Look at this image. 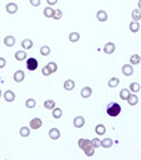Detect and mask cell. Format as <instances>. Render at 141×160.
I'll use <instances>...</instances> for the list:
<instances>
[{
  "label": "cell",
  "instance_id": "6da1fadb",
  "mask_svg": "<svg viewBox=\"0 0 141 160\" xmlns=\"http://www.w3.org/2000/svg\"><path fill=\"white\" fill-rule=\"evenodd\" d=\"M107 114L111 117H116L121 114V105L118 103H109L107 107Z\"/></svg>",
  "mask_w": 141,
  "mask_h": 160
},
{
  "label": "cell",
  "instance_id": "7a4b0ae2",
  "mask_svg": "<svg viewBox=\"0 0 141 160\" xmlns=\"http://www.w3.org/2000/svg\"><path fill=\"white\" fill-rule=\"evenodd\" d=\"M27 70L28 71H36L39 68V63H38V60L35 58H28L27 59Z\"/></svg>",
  "mask_w": 141,
  "mask_h": 160
},
{
  "label": "cell",
  "instance_id": "3957f363",
  "mask_svg": "<svg viewBox=\"0 0 141 160\" xmlns=\"http://www.w3.org/2000/svg\"><path fill=\"white\" fill-rule=\"evenodd\" d=\"M41 125H43V122H41L40 117H33V119L29 122L31 129H39V128H41Z\"/></svg>",
  "mask_w": 141,
  "mask_h": 160
},
{
  "label": "cell",
  "instance_id": "277c9868",
  "mask_svg": "<svg viewBox=\"0 0 141 160\" xmlns=\"http://www.w3.org/2000/svg\"><path fill=\"white\" fill-rule=\"evenodd\" d=\"M3 97H4V100H6L7 103H12V102L15 100V97H16V96H15V92H13V91L7 90L6 92L3 93Z\"/></svg>",
  "mask_w": 141,
  "mask_h": 160
},
{
  "label": "cell",
  "instance_id": "5b68a950",
  "mask_svg": "<svg viewBox=\"0 0 141 160\" xmlns=\"http://www.w3.org/2000/svg\"><path fill=\"white\" fill-rule=\"evenodd\" d=\"M116 51V46L115 43H105V46H104V53H107V55H112L113 52Z\"/></svg>",
  "mask_w": 141,
  "mask_h": 160
},
{
  "label": "cell",
  "instance_id": "8992f818",
  "mask_svg": "<svg viewBox=\"0 0 141 160\" xmlns=\"http://www.w3.org/2000/svg\"><path fill=\"white\" fill-rule=\"evenodd\" d=\"M48 135H49V139H52V140H57V139H60V129L59 128H51L49 129V132H48Z\"/></svg>",
  "mask_w": 141,
  "mask_h": 160
},
{
  "label": "cell",
  "instance_id": "52a82bcc",
  "mask_svg": "<svg viewBox=\"0 0 141 160\" xmlns=\"http://www.w3.org/2000/svg\"><path fill=\"white\" fill-rule=\"evenodd\" d=\"M83 151H84V154H85L86 156H93V155H95V147L92 146V142L88 143V144L83 148Z\"/></svg>",
  "mask_w": 141,
  "mask_h": 160
},
{
  "label": "cell",
  "instance_id": "ba28073f",
  "mask_svg": "<svg viewBox=\"0 0 141 160\" xmlns=\"http://www.w3.org/2000/svg\"><path fill=\"white\" fill-rule=\"evenodd\" d=\"M121 71H123V73H124L125 76H132L133 75V65L132 64H124L123 65V68H121Z\"/></svg>",
  "mask_w": 141,
  "mask_h": 160
},
{
  "label": "cell",
  "instance_id": "9c48e42d",
  "mask_svg": "<svg viewBox=\"0 0 141 160\" xmlns=\"http://www.w3.org/2000/svg\"><path fill=\"white\" fill-rule=\"evenodd\" d=\"M26 79V75H24V71H21V70H19V71H16V72L13 73V80L16 83H21Z\"/></svg>",
  "mask_w": 141,
  "mask_h": 160
},
{
  "label": "cell",
  "instance_id": "30bf717a",
  "mask_svg": "<svg viewBox=\"0 0 141 160\" xmlns=\"http://www.w3.org/2000/svg\"><path fill=\"white\" fill-rule=\"evenodd\" d=\"M80 95H81V97H84V99H88V97H91L92 96V88L91 87H84V88H81V91H80Z\"/></svg>",
  "mask_w": 141,
  "mask_h": 160
},
{
  "label": "cell",
  "instance_id": "8fae6325",
  "mask_svg": "<svg viewBox=\"0 0 141 160\" xmlns=\"http://www.w3.org/2000/svg\"><path fill=\"white\" fill-rule=\"evenodd\" d=\"M17 9H19V7H17V4H16V3H8V4L6 6V11L8 12L9 15L16 14Z\"/></svg>",
  "mask_w": 141,
  "mask_h": 160
},
{
  "label": "cell",
  "instance_id": "7c38bea8",
  "mask_svg": "<svg viewBox=\"0 0 141 160\" xmlns=\"http://www.w3.org/2000/svg\"><path fill=\"white\" fill-rule=\"evenodd\" d=\"M96 18H97V20L101 21V23L107 21V20H108V14H107V11H103V9L97 11V15H96Z\"/></svg>",
  "mask_w": 141,
  "mask_h": 160
},
{
  "label": "cell",
  "instance_id": "4fadbf2b",
  "mask_svg": "<svg viewBox=\"0 0 141 160\" xmlns=\"http://www.w3.org/2000/svg\"><path fill=\"white\" fill-rule=\"evenodd\" d=\"M84 124H85V119H84L83 116H76L75 119H73V125H75L76 128L84 127Z\"/></svg>",
  "mask_w": 141,
  "mask_h": 160
},
{
  "label": "cell",
  "instance_id": "5bb4252c",
  "mask_svg": "<svg viewBox=\"0 0 141 160\" xmlns=\"http://www.w3.org/2000/svg\"><path fill=\"white\" fill-rule=\"evenodd\" d=\"M15 59H16L17 61H23V60H27V52H26V50L17 51V52L15 53Z\"/></svg>",
  "mask_w": 141,
  "mask_h": 160
},
{
  "label": "cell",
  "instance_id": "9a60e30c",
  "mask_svg": "<svg viewBox=\"0 0 141 160\" xmlns=\"http://www.w3.org/2000/svg\"><path fill=\"white\" fill-rule=\"evenodd\" d=\"M127 102H128V104H129V105H132V107H135V105L138 103V96H136V93H130Z\"/></svg>",
  "mask_w": 141,
  "mask_h": 160
},
{
  "label": "cell",
  "instance_id": "2e32d148",
  "mask_svg": "<svg viewBox=\"0 0 141 160\" xmlns=\"http://www.w3.org/2000/svg\"><path fill=\"white\" fill-rule=\"evenodd\" d=\"M113 146V140L111 137H105V139L101 140V147L103 148H111Z\"/></svg>",
  "mask_w": 141,
  "mask_h": 160
},
{
  "label": "cell",
  "instance_id": "e0dca14e",
  "mask_svg": "<svg viewBox=\"0 0 141 160\" xmlns=\"http://www.w3.org/2000/svg\"><path fill=\"white\" fill-rule=\"evenodd\" d=\"M75 88V82H73L72 79H68L64 82V90L65 91H72Z\"/></svg>",
  "mask_w": 141,
  "mask_h": 160
},
{
  "label": "cell",
  "instance_id": "ac0fdd59",
  "mask_svg": "<svg viewBox=\"0 0 141 160\" xmlns=\"http://www.w3.org/2000/svg\"><path fill=\"white\" fill-rule=\"evenodd\" d=\"M21 47H23V50H31L32 47H33V41L31 39H24L23 43H21Z\"/></svg>",
  "mask_w": 141,
  "mask_h": 160
},
{
  "label": "cell",
  "instance_id": "d6986e66",
  "mask_svg": "<svg viewBox=\"0 0 141 160\" xmlns=\"http://www.w3.org/2000/svg\"><path fill=\"white\" fill-rule=\"evenodd\" d=\"M19 134H20V136L21 137H28L29 135H31V127H26V125H24V127H21L20 128V131H19Z\"/></svg>",
  "mask_w": 141,
  "mask_h": 160
},
{
  "label": "cell",
  "instance_id": "ffe728a7",
  "mask_svg": "<svg viewBox=\"0 0 141 160\" xmlns=\"http://www.w3.org/2000/svg\"><path fill=\"white\" fill-rule=\"evenodd\" d=\"M68 39H69L71 43H76V41L80 40V33H79V32H71L69 36H68Z\"/></svg>",
  "mask_w": 141,
  "mask_h": 160
},
{
  "label": "cell",
  "instance_id": "44dd1931",
  "mask_svg": "<svg viewBox=\"0 0 141 160\" xmlns=\"http://www.w3.org/2000/svg\"><path fill=\"white\" fill-rule=\"evenodd\" d=\"M129 61H130V64H132V65H137V64H140V61H141L140 55H137V53H133V55L130 56Z\"/></svg>",
  "mask_w": 141,
  "mask_h": 160
},
{
  "label": "cell",
  "instance_id": "7402d4cb",
  "mask_svg": "<svg viewBox=\"0 0 141 160\" xmlns=\"http://www.w3.org/2000/svg\"><path fill=\"white\" fill-rule=\"evenodd\" d=\"M15 43H16V40H15L13 36H6V38H4V44H6L7 47H13Z\"/></svg>",
  "mask_w": 141,
  "mask_h": 160
},
{
  "label": "cell",
  "instance_id": "603a6c76",
  "mask_svg": "<svg viewBox=\"0 0 141 160\" xmlns=\"http://www.w3.org/2000/svg\"><path fill=\"white\" fill-rule=\"evenodd\" d=\"M138 29H140V23L133 20L132 23L129 24V31L133 32V33H136V32H138Z\"/></svg>",
  "mask_w": 141,
  "mask_h": 160
},
{
  "label": "cell",
  "instance_id": "cb8c5ba5",
  "mask_svg": "<svg viewBox=\"0 0 141 160\" xmlns=\"http://www.w3.org/2000/svg\"><path fill=\"white\" fill-rule=\"evenodd\" d=\"M52 116L55 117V119H60V117L63 116V111H61V108H57V107L53 108V110H52Z\"/></svg>",
  "mask_w": 141,
  "mask_h": 160
},
{
  "label": "cell",
  "instance_id": "d4e9b609",
  "mask_svg": "<svg viewBox=\"0 0 141 160\" xmlns=\"http://www.w3.org/2000/svg\"><path fill=\"white\" fill-rule=\"evenodd\" d=\"M118 83H120L118 78H112V79L108 80V87H109V88H116L118 85Z\"/></svg>",
  "mask_w": 141,
  "mask_h": 160
},
{
  "label": "cell",
  "instance_id": "484cf974",
  "mask_svg": "<svg viewBox=\"0 0 141 160\" xmlns=\"http://www.w3.org/2000/svg\"><path fill=\"white\" fill-rule=\"evenodd\" d=\"M141 90V87H140V84H138V83H130L129 84V91L130 92H133V93H137L138 91Z\"/></svg>",
  "mask_w": 141,
  "mask_h": 160
},
{
  "label": "cell",
  "instance_id": "4316f807",
  "mask_svg": "<svg viewBox=\"0 0 141 160\" xmlns=\"http://www.w3.org/2000/svg\"><path fill=\"white\" fill-rule=\"evenodd\" d=\"M53 12H55V9H52L51 6H48L44 8V16L45 18H53Z\"/></svg>",
  "mask_w": 141,
  "mask_h": 160
},
{
  "label": "cell",
  "instance_id": "83f0119b",
  "mask_svg": "<svg viewBox=\"0 0 141 160\" xmlns=\"http://www.w3.org/2000/svg\"><path fill=\"white\" fill-rule=\"evenodd\" d=\"M132 19L135 21H138L141 19V9H133L132 11Z\"/></svg>",
  "mask_w": 141,
  "mask_h": 160
},
{
  "label": "cell",
  "instance_id": "f1b7e54d",
  "mask_svg": "<svg viewBox=\"0 0 141 160\" xmlns=\"http://www.w3.org/2000/svg\"><path fill=\"white\" fill-rule=\"evenodd\" d=\"M129 95H130V91L127 90V88H124V90H121V91H120V97H121L123 100H128Z\"/></svg>",
  "mask_w": 141,
  "mask_h": 160
},
{
  "label": "cell",
  "instance_id": "f546056e",
  "mask_svg": "<svg viewBox=\"0 0 141 160\" xmlns=\"http://www.w3.org/2000/svg\"><path fill=\"white\" fill-rule=\"evenodd\" d=\"M56 105L55 100H45L44 102V108H47V110H53Z\"/></svg>",
  "mask_w": 141,
  "mask_h": 160
},
{
  "label": "cell",
  "instance_id": "4dcf8cb0",
  "mask_svg": "<svg viewBox=\"0 0 141 160\" xmlns=\"http://www.w3.org/2000/svg\"><path fill=\"white\" fill-rule=\"evenodd\" d=\"M95 131H96V134H97V135H104L107 129H105V125H104V124H97V125H96Z\"/></svg>",
  "mask_w": 141,
  "mask_h": 160
},
{
  "label": "cell",
  "instance_id": "1f68e13d",
  "mask_svg": "<svg viewBox=\"0 0 141 160\" xmlns=\"http://www.w3.org/2000/svg\"><path fill=\"white\" fill-rule=\"evenodd\" d=\"M47 68L51 71V73H55L56 71H57V64H56L55 61H51V63L47 64Z\"/></svg>",
  "mask_w": 141,
  "mask_h": 160
},
{
  "label": "cell",
  "instance_id": "d6a6232c",
  "mask_svg": "<svg viewBox=\"0 0 141 160\" xmlns=\"http://www.w3.org/2000/svg\"><path fill=\"white\" fill-rule=\"evenodd\" d=\"M40 53H41V56H48L51 53V48L48 46H43L40 48Z\"/></svg>",
  "mask_w": 141,
  "mask_h": 160
},
{
  "label": "cell",
  "instance_id": "836d02e7",
  "mask_svg": "<svg viewBox=\"0 0 141 160\" xmlns=\"http://www.w3.org/2000/svg\"><path fill=\"white\" fill-rule=\"evenodd\" d=\"M26 107L29 108V110L35 108V107H36V100H35V99H28V100L26 102Z\"/></svg>",
  "mask_w": 141,
  "mask_h": 160
},
{
  "label": "cell",
  "instance_id": "e575fe53",
  "mask_svg": "<svg viewBox=\"0 0 141 160\" xmlns=\"http://www.w3.org/2000/svg\"><path fill=\"white\" fill-rule=\"evenodd\" d=\"M88 143H91V140H88V139H79V142H77V146L80 147L81 149L84 148V147L88 144Z\"/></svg>",
  "mask_w": 141,
  "mask_h": 160
},
{
  "label": "cell",
  "instance_id": "d590c367",
  "mask_svg": "<svg viewBox=\"0 0 141 160\" xmlns=\"http://www.w3.org/2000/svg\"><path fill=\"white\" fill-rule=\"evenodd\" d=\"M61 18H63V11L55 9V12H53V19H55V20H60Z\"/></svg>",
  "mask_w": 141,
  "mask_h": 160
},
{
  "label": "cell",
  "instance_id": "8d00e7d4",
  "mask_svg": "<svg viewBox=\"0 0 141 160\" xmlns=\"http://www.w3.org/2000/svg\"><path fill=\"white\" fill-rule=\"evenodd\" d=\"M91 142H92V146L95 147V148H98V147H101V140H100V139H92Z\"/></svg>",
  "mask_w": 141,
  "mask_h": 160
},
{
  "label": "cell",
  "instance_id": "74e56055",
  "mask_svg": "<svg viewBox=\"0 0 141 160\" xmlns=\"http://www.w3.org/2000/svg\"><path fill=\"white\" fill-rule=\"evenodd\" d=\"M41 73H43L44 76H49V75H52V73H51V71H49L48 68H47V65H45V67H43V68H41Z\"/></svg>",
  "mask_w": 141,
  "mask_h": 160
},
{
  "label": "cell",
  "instance_id": "f35d334b",
  "mask_svg": "<svg viewBox=\"0 0 141 160\" xmlns=\"http://www.w3.org/2000/svg\"><path fill=\"white\" fill-rule=\"evenodd\" d=\"M29 3H31L32 7H39L41 3V0H29Z\"/></svg>",
  "mask_w": 141,
  "mask_h": 160
},
{
  "label": "cell",
  "instance_id": "ab89813d",
  "mask_svg": "<svg viewBox=\"0 0 141 160\" xmlns=\"http://www.w3.org/2000/svg\"><path fill=\"white\" fill-rule=\"evenodd\" d=\"M6 64H7L6 59H4V58H0V68H4V67H6Z\"/></svg>",
  "mask_w": 141,
  "mask_h": 160
},
{
  "label": "cell",
  "instance_id": "60d3db41",
  "mask_svg": "<svg viewBox=\"0 0 141 160\" xmlns=\"http://www.w3.org/2000/svg\"><path fill=\"white\" fill-rule=\"evenodd\" d=\"M47 3H48V6H55L57 3V0H47Z\"/></svg>",
  "mask_w": 141,
  "mask_h": 160
},
{
  "label": "cell",
  "instance_id": "b9f144b4",
  "mask_svg": "<svg viewBox=\"0 0 141 160\" xmlns=\"http://www.w3.org/2000/svg\"><path fill=\"white\" fill-rule=\"evenodd\" d=\"M138 9H141V0H138Z\"/></svg>",
  "mask_w": 141,
  "mask_h": 160
},
{
  "label": "cell",
  "instance_id": "7bdbcfd3",
  "mask_svg": "<svg viewBox=\"0 0 141 160\" xmlns=\"http://www.w3.org/2000/svg\"><path fill=\"white\" fill-rule=\"evenodd\" d=\"M1 95H3V93H1V90H0V97H1Z\"/></svg>",
  "mask_w": 141,
  "mask_h": 160
}]
</instances>
